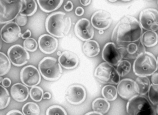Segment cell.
Segmentation results:
<instances>
[{
	"instance_id": "cell-1",
	"label": "cell",
	"mask_w": 158,
	"mask_h": 115,
	"mask_svg": "<svg viewBox=\"0 0 158 115\" xmlns=\"http://www.w3.org/2000/svg\"><path fill=\"white\" fill-rule=\"evenodd\" d=\"M143 29L135 18L125 16L118 22L112 33L113 42L133 43L141 38Z\"/></svg>"
},
{
	"instance_id": "cell-2",
	"label": "cell",
	"mask_w": 158,
	"mask_h": 115,
	"mask_svg": "<svg viewBox=\"0 0 158 115\" xmlns=\"http://www.w3.org/2000/svg\"><path fill=\"white\" fill-rule=\"evenodd\" d=\"M72 24L71 18L61 11L52 13L47 17L45 22L47 32L56 38L67 36L70 31Z\"/></svg>"
},
{
	"instance_id": "cell-3",
	"label": "cell",
	"mask_w": 158,
	"mask_h": 115,
	"mask_svg": "<svg viewBox=\"0 0 158 115\" xmlns=\"http://www.w3.org/2000/svg\"><path fill=\"white\" fill-rule=\"evenodd\" d=\"M133 68L138 76H149L157 70V60L152 53L143 52L135 60Z\"/></svg>"
},
{
	"instance_id": "cell-4",
	"label": "cell",
	"mask_w": 158,
	"mask_h": 115,
	"mask_svg": "<svg viewBox=\"0 0 158 115\" xmlns=\"http://www.w3.org/2000/svg\"><path fill=\"white\" fill-rule=\"evenodd\" d=\"M39 70L42 77L47 81H57L63 73L61 65L55 58L47 57L39 63Z\"/></svg>"
},
{
	"instance_id": "cell-5",
	"label": "cell",
	"mask_w": 158,
	"mask_h": 115,
	"mask_svg": "<svg viewBox=\"0 0 158 115\" xmlns=\"http://www.w3.org/2000/svg\"><path fill=\"white\" fill-rule=\"evenodd\" d=\"M0 23L4 24L15 19L20 14L23 0H0Z\"/></svg>"
},
{
	"instance_id": "cell-6",
	"label": "cell",
	"mask_w": 158,
	"mask_h": 115,
	"mask_svg": "<svg viewBox=\"0 0 158 115\" xmlns=\"http://www.w3.org/2000/svg\"><path fill=\"white\" fill-rule=\"evenodd\" d=\"M129 115H156V111L148 99L142 96H135L127 105Z\"/></svg>"
},
{
	"instance_id": "cell-7",
	"label": "cell",
	"mask_w": 158,
	"mask_h": 115,
	"mask_svg": "<svg viewBox=\"0 0 158 115\" xmlns=\"http://www.w3.org/2000/svg\"><path fill=\"white\" fill-rule=\"evenodd\" d=\"M94 76L100 83L104 84H118L120 82V76L117 70L107 62L100 64L95 70Z\"/></svg>"
},
{
	"instance_id": "cell-8",
	"label": "cell",
	"mask_w": 158,
	"mask_h": 115,
	"mask_svg": "<svg viewBox=\"0 0 158 115\" xmlns=\"http://www.w3.org/2000/svg\"><path fill=\"white\" fill-rule=\"evenodd\" d=\"M139 23L144 29L154 32L158 31V10L148 8L142 11L139 15Z\"/></svg>"
},
{
	"instance_id": "cell-9",
	"label": "cell",
	"mask_w": 158,
	"mask_h": 115,
	"mask_svg": "<svg viewBox=\"0 0 158 115\" xmlns=\"http://www.w3.org/2000/svg\"><path fill=\"white\" fill-rule=\"evenodd\" d=\"M20 76L23 84L30 87L37 86L41 80L40 71L32 65H28L23 68Z\"/></svg>"
},
{
	"instance_id": "cell-10",
	"label": "cell",
	"mask_w": 158,
	"mask_h": 115,
	"mask_svg": "<svg viewBox=\"0 0 158 115\" xmlns=\"http://www.w3.org/2000/svg\"><path fill=\"white\" fill-rule=\"evenodd\" d=\"M8 56L13 65L21 67L26 65L30 59L29 53L24 47L15 45L9 48Z\"/></svg>"
},
{
	"instance_id": "cell-11",
	"label": "cell",
	"mask_w": 158,
	"mask_h": 115,
	"mask_svg": "<svg viewBox=\"0 0 158 115\" xmlns=\"http://www.w3.org/2000/svg\"><path fill=\"white\" fill-rule=\"evenodd\" d=\"M102 57L103 59L112 66H118L123 58L120 48H117L114 42L107 43L103 48Z\"/></svg>"
},
{
	"instance_id": "cell-12",
	"label": "cell",
	"mask_w": 158,
	"mask_h": 115,
	"mask_svg": "<svg viewBox=\"0 0 158 115\" xmlns=\"http://www.w3.org/2000/svg\"><path fill=\"white\" fill-rule=\"evenodd\" d=\"M75 35L80 40L87 41L91 40L94 35V30L90 22L86 18L79 20L74 27Z\"/></svg>"
},
{
	"instance_id": "cell-13",
	"label": "cell",
	"mask_w": 158,
	"mask_h": 115,
	"mask_svg": "<svg viewBox=\"0 0 158 115\" xmlns=\"http://www.w3.org/2000/svg\"><path fill=\"white\" fill-rule=\"evenodd\" d=\"M21 28L16 22L7 23L1 30V37L4 42L6 43L15 42L21 37Z\"/></svg>"
},
{
	"instance_id": "cell-14",
	"label": "cell",
	"mask_w": 158,
	"mask_h": 115,
	"mask_svg": "<svg viewBox=\"0 0 158 115\" xmlns=\"http://www.w3.org/2000/svg\"><path fill=\"white\" fill-rule=\"evenodd\" d=\"M86 92L83 86L78 84L70 86L65 92V98L70 104L74 105L80 104L86 98Z\"/></svg>"
},
{
	"instance_id": "cell-15",
	"label": "cell",
	"mask_w": 158,
	"mask_h": 115,
	"mask_svg": "<svg viewBox=\"0 0 158 115\" xmlns=\"http://www.w3.org/2000/svg\"><path fill=\"white\" fill-rule=\"evenodd\" d=\"M91 21L92 26L96 29L105 30L110 26L112 20L110 13L104 10H99L93 14Z\"/></svg>"
},
{
	"instance_id": "cell-16",
	"label": "cell",
	"mask_w": 158,
	"mask_h": 115,
	"mask_svg": "<svg viewBox=\"0 0 158 115\" xmlns=\"http://www.w3.org/2000/svg\"><path fill=\"white\" fill-rule=\"evenodd\" d=\"M118 94L125 100H130L138 94L135 82L131 79H125L119 83L117 87Z\"/></svg>"
},
{
	"instance_id": "cell-17",
	"label": "cell",
	"mask_w": 158,
	"mask_h": 115,
	"mask_svg": "<svg viewBox=\"0 0 158 115\" xmlns=\"http://www.w3.org/2000/svg\"><path fill=\"white\" fill-rule=\"evenodd\" d=\"M39 48L42 53L51 54L56 51L59 45L58 40L48 34L42 35L38 40Z\"/></svg>"
},
{
	"instance_id": "cell-18",
	"label": "cell",
	"mask_w": 158,
	"mask_h": 115,
	"mask_svg": "<svg viewBox=\"0 0 158 115\" xmlns=\"http://www.w3.org/2000/svg\"><path fill=\"white\" fill-rule=\"evenodd\" d=\"M59 63L66 70H73L76 68L79 62L77 55L70 51L63 52L58 58Z\"/></svg>"
},
{
	"instance_id": "cell-19",
	"label": "cell",
	"mask_w": 158,
	"mask_h": 115,
	"mask_svg": "<svg viewBox=\"0 0 158 115\" xmlns=\"http://www.w3.org/2000/svg\"><path fill=\"white\" fill-rule=\"evenodd\" d=\"M10 94L13 99L18 102H23L29 97V89L27 86L17 83L12 86Z\"/></svg>"
},
{
	"instance_id": "cell-20",
	"label": "cell",
	"mask_w": 158,
	"mask_h": 115,
	"mask_svg": "<svg viewBox=\"0 0 158 115\" xmlns=\"http://www.w3.org/2000/svg\"><path fill=\"white\" fill-rule=\"evenodd\" d=\"M120 49L123 54V58L127 59H133L137 58L141 53L145 51V49L141 43L139 45L134 43L129 44L126 48L120 47Z\"/></svg>"
},
{
	"instance_id": "cell-21",
	"label": "cell",
	"mask_w": 158,
	"mask_h": 115,
	"mask_svg": "<svg viewBox=\"0 0 158 115\" xmlns=\"http://www.w3.org/2000/svg\"><path fill=\"white\" fill-rule=\"evenodd\" d=\"M40 8L44 12L49 13L60 8L64 0H37Z\"/></svg>"
},
{
	"instance_id": "cell-22",
	"label": "cell",
	"mask_w": 158,
	"mask_h": 115,
	"mask_svg": "<svg viewBox=\"0 0 158 115\" xmlns=\"http://www.w3.org/2000/svg\"><path fill=\"white\" fill-rule=\"evenodd\" d=\"M83 51L86 56L89 58H94L99 54L100 47L98 42L94 40H89L84 43Z\"/></svg>"
},
{
	"instance_id": "cell-23",
	"label": "cell",
	"mask_w": 158,
	"mask_h": 115,
	"mask_svg": "<svg viewBox=\"0 0 158 115\" xmlns=\"http://www.w3.org/2000/svg\"><path fill=\"white\" fill-rule=\"evenodd\" d=\"M110 107V104L105 99L98 98L92 103V109L94 112L102 114L106 113Z\"/></svg>"
},
{
	"instance_id": "cell-24",
	"label": "cell",
	"mask_w": 158,
	"mask_h": 115,
	"mask_svg": "<svg viewBox=\"0 0 158 115\" xmlns=\"http://www.w3.org/2000/svg\"><path fill=\"white\" fill-rule=\"evenodd\" d=\"M158 35L152 31H148L142 35L141 42L147 47L155 46L158 43Z\"/></svg>"
},
{
	"instance_id": "cell-25",
	"label": "cell",
	"mask_w": 158,
	"mask_h": 115,
	"mask_svg": "<svg viewBox=\"0 0 158 115\" xmlns=\"http://www.w3.org/2000/svg\"><path fill=\"white\" fill-rule=\"evenodd\" d=\"M136 87L138 94L145 95L149 91L151 83L147 76H139L135 81Z\"/></svg>"
},
{
	"instance_id": "cell-26",
	"label": "cell",
	"mask_w": 158,
	"mask_h": 115,
	"mask_svg": "<svg viewBox=\"0 0 158 115\" xmlns=\"http://www.w3.org/2000/svg\"><path fill=\"white\" fill-rule=\"evenodd\" d=\"M23 7L20 15L26 16H31L37 11V4L35 0H23Z\"/></svg>"
},
{
	"instance_id": "cell-27",
	"label": "cell",
	"mask_w": 158,
	"mask_h": 115,
	"mask_svg": "<svg viewBox=\"0 0 158 115\" xmlns=\"http://www.w3.org/2000/svg\"><path fill=\"white\" fill-rule=\"evenodd\" d=\"M102 94L103 97L107 100L113 101L117 99L118 91L114 86L106 85L103 87Z\"/></svg>"
},
{
	"instance_id": "cell-28",
	"label": "cell",
	"mask_w": 158,
	"mask_h": 115,
	"mask_svg": "<svg viewBox=\"0 0 158 115\" xmlns=\"http://www.w3.org/2000/svg\"><path fill=\"white\" fill-rule=\"evenodd\" d=\"M0 75L3 76L6 75L11 68V62L7 56L2 52L0 53Z\"/></svg>"
},
{
	"instance_id": "cell-29",
	"label": "cell",
	"mask_w": 158,
	"mask_h": 115,
	"mask_svg": "<svg viewBox=\"0 0 158 115\" xmlns=\"http://www.w3.org/2000/svg\"><path fill=\"white\" fill-rule=\"evenodd\" d=\"M22 112L24 115H40V110L36 103L28 102L23 106Z\"/></svg>"
},
{
	"instance_id": "cell-30",
	"label": "cell",
	"mask_w": 158,
	"mask_h": 115,
	"mask_svg": "<svg viewBox=\"0 0 158 115\" xmlns=\"http://www.w3.org/2000/svg\"><path fill=\"white\" fill-rule=\"evenodd\" d=\"M0 109H4L9 105L10 97L8 90L2 85L0 86Z\"/></svg>"
},
{
	"instance_id": "cell-31",
	"label": "cell",
	"mask_w": 158,
	"mask_h": 115,
	"mask_svg": "<svg viewBox=\"0 0 158 115\" xmlns=\"http://www.w3.org/2000/svg\"><path fill=\"white\" fill-rule=\"evenodd\" d=\"M131 68V63L127 60H124L118 64L116 70L121 77H124L130 72Z\"/></svg>"
},
{
	"instance_id": "cell-32",
	"label": "cell",
	"mask_w": 158,
	"mask_h": 115,
	"mask_svg": "<svg viewBox=\"0 0 158 115\" xmlns=\"http://www.w3.org/2000/svg\"><path fill=\"white\" fill-rule=\"evenodd\" d=\"M44 91L40 87L35 86L30 90L29 95L31 99L35 102H40L44 96Z\"/></svg>"
},
{
	"instance_id": "cell-33",
	"label": "cell",
	"mask_w": 158,
	"mask_h": 115,
	"mask_svg": "<svg viewBox=\"0 0 158 115\" xmlns=\"http://www.w3.org/2000/svg\"><path fill=\"white\" fill-rule=\"evenodd\" d=\"M148 97L151 102L155 106H158V85H151Z\"/></svg>"
},
{
	"instance_id": "cell-34",
	"label": "cell",
	"mask_w": 158,
	"mask_h": 115,
	"mask_svg": "<svg viewBox=\"0 0 158 115\" xmlns=\"http://www.w3.org/2000/svg\"><path fill=\"white\" fill-rule=\"evenodd\" d=\"M46 115H68L65 110L60 106L55 105L48 108Z\"/></svg>"
},
{
	"instance_id": "cell-35",
	"label": "cell",
	"mask_w": 158,
	"mask_h": 115,
	"mask_svg": "<svg viewBox=\"0 0 158 115\" xmlns=\"http://www.w3.org/2000/svg\"><path fill=\"white\" fill-rule=\"evenodd\" d=\"M38 46L36 40L32 38L26 39L23 42L24 48L30 52L36 51L37 49Z\"/></svg>"
},
{
	"instance_id": "cell-36",
	"label": "cell",
	"mask_w": 158,
	"mask_h": 115,
	"mask_svg": "<svg viewBox=\"0 0 158 115\" xmlns=\"http://www.w3.org/2000/svg\"><path fill=\"white\" fill-rule=\"evenodd\" d=\"M15 22L19 25V26H24L27 24V23L28 19L26 16L20 14L17 16L15 19Z\"/></svg>"
},
{
	"instance_id": "cell-37",
	"label": "cell",
	"mask_w": 158,
	"mask_h": 115,
	"mask_svg": "<svg viewBox=\"0 0 158 115\" xmlns=\"http://www.w3.org/2000/svg\"><path fill=\"white\" fill-rule=\"evenodd\" d=\"M74 6L73 2L70 1H68L66 4L64 6V10L67 12H70L73 9Z\"/></svg>"
},
{
	"instance_id": "cell-38",
	"label": "cell",
	"mask_w": 158,
	"mask_h": 115,
	"mask_svg": "<svg viewBox=\"0 0 158 115\" xmlns=\"http://www.w3.org/2000/svg\"><path fill=\"white\" fill-rule=\"evenodd\" d=\"M2 84L5 87H9L11 84V81L8 78H5L2 81Z\"/></svg>"
},
{
	"instance_id": "cell-39",
	"label": "cell",
	"mask_w": 158,
	"mask_h": 115,
	"mask_svg": "<svg viewBox=\"0 0 158 115\" xmlns=\"http://www.w3.org/2000/svg\"><path fill=\"white\" fill-rule=\"evenodd\" d=\"M84 13H85V10L81 7L78 6L76 9L75 14L77 16H81L84 15Z\"/></svg>"
},
{
	"instance_id": "cell-40",
	"label": "cell",
	"mask_w": 158,
	"mask_h": 115,
	"mask_svg": "<svg viewBox=\"0 0 158 115\" xmlns=\"http://www.w3.org/2000/svg\"><path fill=\"white\" fill-rule=\"evenodd\" d=\"M152 83L154 85H158V73H154L151 78Z\"/></svg>"
},
{
	"instance_id": "cell-41",
	"label": "cell",
	"mask_w": 158,
	"mask_h": 115,
	"mask_svg": "<svg viewBox=\"0 0 158 115\" xmlns=\"http://www.w3.org/2000/svg\"><path fill=\"white\" fill-rule=\"evenodd\" d=\"M31 36V32L30 30L27 29L24 33L22 34L21 38L23 39H27L30 38Z\"/></svg>"
},
{
	"instance_id": "cell-42",
	"label": "cell",
	"mask_w": 158,
	"mask_h": 115,
	"mask_svg": "<svg viewBox=\"0 0 158 115\" xmlns=\"http://www.w3.org/2000/svg\"><path fill=\"white\" fill-rule=\"evenodd\" d=\"M6 115H24L23 113H21L20 111L18 110H12L9 111L7 113Z\"/></svg>"
},
{
	"instance_id": "cell-43",
	"label": "cell",
	"mask_w": 158,
	"mask_h": 115,
	"mask_svg": "<svg viewBox=\"0 0 158 115\" xmlns=\"http://www.w3.org/2000/svg\"><path fill=\"white\" fill-rule=\"evenodd\" d=\"M80 2L82 6H86L91 3V0H80Z\"/></svg>"
},
{
	"instance_id": "cell-44",
	"label": "cell",
	"mask_w": 158,
	"mask_h": 115,
	"mask_svg": "<svg viewBox=\"0 0 158 115\" xmlns=\"http://www.w3.org/2000/svg\"><path fill=\"white\" fill-rule=\"evenodd\" d=\"M52 97V95H51L50 93L48 92H46L44 94V96H43V99L44 100H49Z\"/></svg>"
},
{
	"instance_id": "cell-45",
	"label": "cell",
	"mask_w": 158,
	"mask_h": 115,
	"mask_svg": "<svg viewBox=\"0 0 158 115\" xmlns=\"http://www.w3.org/2000/svg\"><path fill=\"white\" fill-rule=\"evenodd\" d=\"M85 115H103V114L95 112H90L86 114Z\"/></svg>"
},
{
	"instance_id": "cell-46",
	"label": "cell",
	"mask_w": 158,
	"mask_h": 115,
	"mask_svg": "<svg viewBox=\"0 0 158 115\" xmlns=\"http://www.w3.org/2000/svg\"><path fill=\"white\" fill-rule=\"evenodd\" d=\"M104 33V32L103 30H99V34L100 35L103 34Z\"/></svg>"
},
{
	"instance_id": "cell-47",
	"label": "cell",
	"mask_w": 158,
	"mask_h": 115,
	"mask_svg": "<svg viewBox=\"0 0 158 115\" xmlns=\"http://www.w3.org/2000/svg\"><path fill=\"white\" fill-rule=\"evenodd\" d=\"M62 53L60 51H59L57 52V55L58 56H59L60 57V56L61 55Z\"/></svg>"
},
{
	"instance_id": "cell-48",
	"label": "cell",
	"mask_w": 158,
	"mask_h": 115,
	"mask_svg": "<svg viewBox=\"0 0 158 115\" xmlns=\"http://www.w3.org/2000/svg\"><path fill=\"white\" fill-rule=\"evenodd\" d=\"M109 1H110L111 2H116L117 0H108Z\"/></svg>"
},
{
	"instance_id": "cell-49",
	"label": "cell",
	"mask_w": 158,
	"mask_h": 115,
	"mask_svg": "<svg viewBox=\"0 0 158 115\" xmlns=\"http://www.w3.org/2000/svg\"><path fill=\"white\" fill-rule=\"evenodd\" d=\"M122 1H123V2H129L131 0H122Z\"/></svg>"
},
{
	"instance_id": "cell-50",
	"label": "cell",
	"mask_w": 158,
	"mask_h": 115,
	"mask_svg": "<svg viewBox=\"0 0 158 115\" xmlns=\"http://www.w3.org/2000/svg\"><path fill=\"white\" fill-rule=\"evenodd\" d=\"M156 112H157V114H158V106L157 108Z\"/></svg>"
},
{
	"instance_id": "cell-51",
	"label": "cell",
	"mask_w": 158,
	"mask_h": 115,
	"mask_svg": "<svg viewBox=\"0 0 158 115\" xmlns=\"http://www.w3.org/2000/svg\"><path fill=\"white\" fill-rule=\"evenodd\" d=\"M157 64L158 65V56L157 57Z\"/></svg>"
},
{
	"instance_id": "cell-52",
	"label": "cell",
	"mask_w": 158,
	"mask_h": 115,
	"mask_svg": "<svg viewBox=\"0 0 158 115\" xmlns=\"http://www.w3.org/2000/svg\"><path fill=\"white\" fill-rule=\"evenodd\" d=\"M148 1H152V0H148Z\"/></svg>"
},
{
	"instance_id": "cell-53",
	"label": "cell",
	"mask_w": 158,
	"mask_h": 115,
	"mask_svg": "<svg viewBox=\"0 0 158 115\" xmlns=\"http://www.w3.org/2000/svg\"></svg>"
},
{
	"instance_id": "cell-54",
	"label": "cell",
	"mask_w": 158,
	"mask_h": 115,
	"mask_svg": "<svg viewBox=\"0 0 158 115\" xmlns=\"http://www.w3.org/2000/svg\"></svg>"
}]
</instances>
